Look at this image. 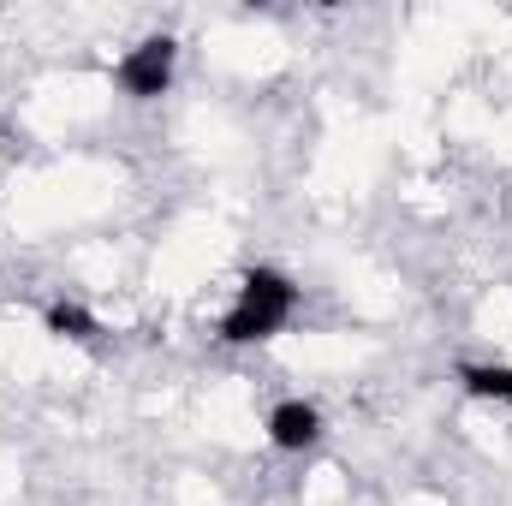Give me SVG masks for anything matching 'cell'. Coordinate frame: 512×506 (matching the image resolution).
<instances>
[{"label": "cell", "mask_w": 512, "mask_h": 506, "mask_svg": "<svg viewBox=\"0 0 512 506\" xmlns=\"http://www.w3.org/2000/svg\"><path fill=\"white\" fill-rule=\"evenodd\" d=\"M292 310H298V280L286 268L256 262V268H245V280H239V292H233V304L221 316V346H262V340H274L292 322Z\"/></svg>", "instance_id": "6da1fadb"}, {"label": "cell", "mask_w": 512, "mask_h": 506, "mask_svg": "<svg viewBox=\"0 0 512 506\" xmlns=\"http://www.w3.org/2000/svg\"><path fill=\"white\" fill-rule=\"evenodd\" d=\"M173 72H179V42L161 30V36H143L137 48H126V54H120L114 84L126 90L131 102H161V96L173 90Z\"/></svg>", "instance_id": "7a4b0ae2"}, {"label": "cell", "mask_w": 512, "mask_h": 506, "mask_svg": "<svg viewBox=\"0 0 512 506\" xmlns=\"http://www.w3.org/2000/svg\"><path fill=\"white\" fill-rule=\"evenodd\" d=\"M322 441V411L310 399H280L268 411V447L274 453H310Z\"/></svg>", "instance_id": "3957f363"}, {"label": "cell", "mask_w": 512, "mask_h": 506, "mask_svg": "<svg viewBox=\"0 0 512 506\" xmlns=\"http://www.w3.org/2000/svg\"><path fill=\"white\" fill-rule=\"evenodd\" d=\"M42 328H48L54 340H72V346H90V340L102 334V322H96L78 298H54V304L42 310Z\"/></svg>", "instance_id": "277c9868"}, {"label": "cell", "mask_w": 512, "mask_h": 506, "mask_svg": "<svg viewBox=\"0 0 512 506\" xmlns=\"http://www.w3.org/2000/svg\"><path fill=\"white\" fill-rule=\"evenodd\" d=\"M453 376H459V387L471 393V399H501V405H512V364H453Z\"/></svg>", "instance_id": "5b68a950"}]
</instances>
